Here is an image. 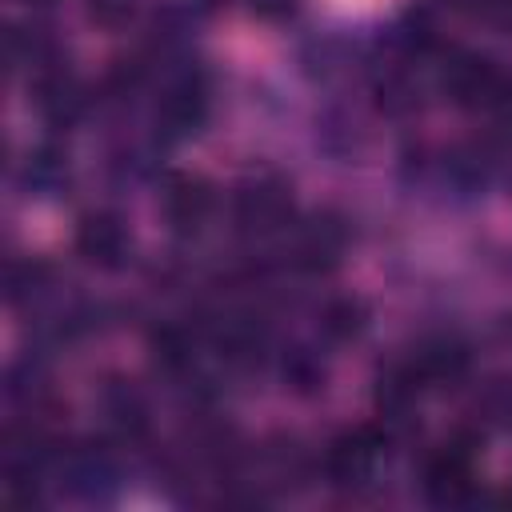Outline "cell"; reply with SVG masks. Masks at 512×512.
<instances>
[{"mask_svg": "<svg viewBox=\"0 0 512 512\" xmlns=\"http://www.w3.org/2000/svg\"><path fill=\"white\" fill-rule=\"evenodd\" d=\"M472 456H476V436H468V432L440 444L424 460V496L432 504H472L476 500Z\"/></svg>", "mask_w": 512, "mask_h": 512, "instance_id": "6da1fadb", "label": "cell"}, {"mask_svg": "<svg viewBox=\"0 0 512 512\" xmlns=\"http://www.w3.org/2000/svg\"><path fill=\"white\" fill-rule=\"evenodd\" d=\"M232 220L248 236H272V232L288 228V220H292L288 184L276 176H256V180L240 184L232 196Z\"/></svg>", "mask_w": 512, "mask_h": 512, "instance_id": "7a4b0ae2", "label": "cell"}, {"mask_svg": "<svg viewBox=\"0 0 512 512\" xmlns=\"http://www.w3.org/2000/svg\"><path fill=\"white\" fill-rule=\"evenodd\" d=\"M388 448V436L372 424H360V428H348L340 432L328 452H324V472L336 488H352V484H364L376 468V460L384 456Z\"/></svg>", "mask_w": 512, "mask_h": 512, "instance_id": "3957f363", "label": "cell"}, {"mask_svg": "<svg viewBox=\"0 0 512 512\" xmlns=\"http://www.w3.org/2000/svg\"><path fill=\"white\" fill-rule=\"evenodd\" d=\"M508 76L512 72H504V68H496L488 56H480V52H456L448 64H444V76H440V84H444V92L456 100V104H464V108H492L496 104V96L504 92V84H508Z\"/></svg>", "mask_w": 512, "mask_h": 512, "instance_id": "277c9868", "label": "cell"}, {"mask_svg": "<svg viewBox=\"0 0 512 512\" xmlns=\"http://www.w3.org/2000/svg\"><path fill=\"white\" fill-rule=\"evenodd\" d=\"M208 116V88L196 72H184L164 84L156 100V124L164 136H192Z\"/></svg>", "mask_w": 512, "mask_h": 512, "instance_id": "5b68a950", "label": "cell"}, {"mask_svg": "<svg viewBox=\"0 0 512 512\" xmlns=\"http://www.w3.org/2000/svg\"><path fill=\"white\" fill-rule=\"evenodd\" d=\"M128 244H132L128 224L108 208L84 212L76 220V252L96 268H120L124 256H128Z\"/></svg>", "mask_w": 512, "mask_h": 512, "instance_id": "8992f818", "label": "cell"}, {"mask_svg": "<svg viewBox=\"0 0 512 512\" xmlns=\"http://www.w3.org/2000/svg\"><path fill=\"white\" fill-rule=\"evenodd\" d=\"M212 184L196 172H172L164 180V216L172 220V228L180 232H196L208 216H212Z\"/></svg>", "mask_w": 512, "mask_h": 512, "instance_id": "52a82bcc", "label": "cell"}, {"mask_svg": "<svg viewBox=\"0 0 512 512\" xmlns=\"http://www.w3.org/2000/svg\"><path fill=\"white\" fill-rule=\"evenodd\" d=\"M408 364L420 376V384H452L468 372V348L452 336H428L412 348Z\"/></svg>", "mask_w": 512, "mask_h": 512, "instance_id": "ba28073f", "label": "cell"}, {"mask_svg": "<svg viewBox=\"0 0 512 512\" xmlns=\"http://www.w3.org/2000/svg\"><path fill=\"white\" fill-rule=\"evenodd\" d=\"M36 108L44 112L48 124H72L88 108V92L72 72L44 68L40 80H36Z\"/></svg>", "mask_w": 512, "mask_h": 512, "instance_id": "9c48e42d", "label": "cell"}, {"mask_svg": "<svg viewBox=\"0 0 512 512\" xmlns=\"http://www.w3.org/2000/svg\"><path fill=\"white\" fill-rule=\"evenodd\" d=\"M340 248H344V228L336 220H328V216H316V220L304 224V232H300V240L292 248V260L300 268H308V272H324V268H332L340 260Z\"/></svg>", "mask_w": 512, "mask_h": 512, "instance_id": "30bf717a", "label": "cell"}, {"mask_svg": "<svg viewBox=\"0 0 512 512\" xmlns=\"http://www.w3.org/2000/svg\"><path fill=\"white\" fill-rule=\"evenodd\" d=\"M192 352H196V340H192L184 328H176V324H168V328H160V332L152 336V356H156V364H160L164 372H184V368H192Z\"/></svg>", "mask_w": 512, "mask_h": 512, "instance_id": "8fae6325", "label": "cell"}, {"mask_svg": "<svg viewBox=\"0 0 512 512\" xmlns=\"http://www.w3.org/2000/svg\"><path fill=\"white\" fill-rule=\"evenodd\" d=\"M104 404H108V416H112V424L124 432V436H136V432H144V416H148V408H144V400H140V392L136 388H128V384H116V388H108L104 392Z\"/></svg>", "mask_w": 512, "mask_h": 512, "instance_id": "7c38bea8", "label": "cell"}, {"mask_svg": "<svg viewBox=\"0 0 512 512\" xmlns=\"http://www.w3.org/2000/svg\"><path fill=\"white\" fill-rule=\"evenodd\" d=\"M320 328L332 336V340H352L360 328H364V308L356 300H328L324 312H320Z\"/></svg>", "mask_w": 512, "mask_h": 512, "instance_id": "4fadbf2b", "label": "cell"}, {"mask_svg": "<svg viewBox=\"0 0 512 512\" xmlns=\"http://www.w3.org/2000/svg\"><path fill=\"white\" fill-rule=\"evenodd\" d=\"M476 408L484 412L488 424H496V428H512V376L492 380V384L480 392Z\"/></svg>", "mask_w": 512, "mask_h": 512, "instance_id": "5bb4252c", "label": "cell"}, {"mask_svg": "<svg viewBox=\"0 0 512 512\" xmlns=\"http://www.w3.org/2000/svg\"><path fill=\"white\" fill-rule=\"evenodd\" d=\"M48 284V268L36 264V260H24V264H8V300L20 304V300H32L36 292H44Z\"/></svg>", "mask_w": 512, "mask_h": 512, "instance_id": "9a60e30c", "label": "cell"}, {"mask_svg": "<svg viewBox=\"0 0 512 512\" xmlns=\"http://www.w3.org/2000/svg\"><path fill=\"white\" fill-rule=\"evenodd\" d=\"M480 20H488V24H496V28H504V32H512V0H464Z\"/></svg>", "mask_w": 512, "mask_h": 512, "instance_id": "2e32d148", "label": "cell"}, {"mask_svg": "<svg viewBox=\"0 0 512 512\" xmlns=\"http://www.w3.org/2000/svg\"><path fill=\"white\" fill-rule=\"evenodd\" d=\"M88 12H92V20L116 28V24H124V20L132 16V0H92Z\"/></svg>", "mask_w": 512, "mask_h": 512, "instance_id": "e0dca14e", "label": "cell"}]
</instances>
